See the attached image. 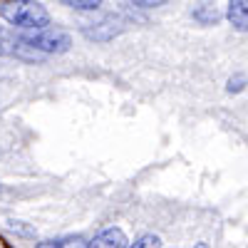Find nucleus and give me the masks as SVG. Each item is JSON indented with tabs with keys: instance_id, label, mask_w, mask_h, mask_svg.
Segmentation results:
<instances>
[{
	"instance_id": "nucleus-8",
	"label": "nucleus",
	"mask_w": 248,
	"mask_h": 248,
	"mask_svg": "<svg viewBox=\"0 0 248 248\" xmlns=\"http://www.w3.org/2000/svg\"><path fill=\"white\" fill-rule=\"evenodd\" d=\"M60 3L72 10H97L105 0H60Z\"/></svg>"
},
{
	"instance_id": "nucleus-1",
	"label": "nucleus",
	"mask_w": 248,
	"mask_h": 248,
	"mask_svg": "<svg viewBox=\"0 0 248 248\" xmlns=\"http://www.w3.org/2000/svg\"><path fill=\"white\" fill-rule=\"evenodd\" d=\"M0 15L5 23L23 30H40L50 25V13L40 0H5L0 5Z\"/></svg>"
},
{
	"instance_id": "nucleus-5",
	"label": "nucleus",
	"mask_w": 248,
	"mask_h": 248,
	"mask_svg": "<svg viewBox=\"0 0 248 248\" xmlns=\"http://www.w3.org/2000/svg\"><path fill=\"white\" fill-rule=\"evenodd\" d=\"M87 246H97V248H124V246H129V241H127V236H124L119 229H107V231H102V233H97Z\"/></svg>"
},
{
	"instance_id": "nucleus-12",
	"label": "nucleus",
	"mask_w": 248,
	"mask_h": 248,
	"mask_svg": "<svg viewBox=\"0 0 248 248\" xmlns=\"http://www.w3.org/2000/svg\"><path fill=\"white\" fill-rule=\"evenodd\" d=\"M129 246H134V248H149V246H161V238L159 236H141V238H137L134 243H129Z\"/></svg>"
},
{
	"instance_id": "nucleus-10",
	"label": "nucleus",
	"mask_w": 248,
	"mask_h": 248,
	"mask_svg": "<svg viewBox=\"0 0 248 248\" xmlns=\"http://www.w3.org/2000/svg\"><path fill=\"white\" fill-rule=\"evenodd\" d=\"M10 50H15V40H13V35L5 28H0V57L8 55Z\"/></svg>"
},
{
	"instance_id": "nucleus-7",
	"label": "nucleus",
	"mask_w": 248,
	"mask_h": 248,
	"mask_svg": "<svg viewBox=\"0 0 248 248\" xmlns=\"http://www.w3.org/2000/svg\"><path fill=\"white\" fill-rule=\"evenodd\" d=\"M194 17L201 25H216L221 20V13L216 8H201V10H194Z\"/></svg>"
},
{
	"instance_id": "nucleus-13",
	"label": "nucleus",
	"mask_w": 248,
	"mask_h": 248,
	"mask_svg": "<svg viewBox=\"0 0 248 248\" xmlns=\"http://www.w3.org/2000/svg\"><path fill=\"white\" fill-rule=\"evenodd\" d=\"M132 5L137 8H161V5H167L169 0H129Z\"/></svg>"
},
{
	"instance_id": "nucleus-4",
	"label": "nucleus",
	"mask_w": 248,
	"mask_h": 248,
	"mask_svg": "<svg viewBox=\"0 0 248 248\" xmlns=\"http://www.w3.org/2000/svg\"><path fill=\"white\" fill-rule=\"evenodd\" d=\"M226 17H229V23L236 30L248 32V0H231L229 10H226Z\"/></svg>"
},
{
	"instance_id": "nucleus-6",
	"label": "nucleus",
	"mask_w": 248,
	"mask_h": 248,
	"mask_svg": "<svg viewBox=\"0 0 248 248\" xmlns=\"http://www.w3.org/2000/svg\"><path fill=\"white\" fill-rule=\"evenodd\" d=\"M40 248H62V246H87L85 238L82 236H65V238H50V241H43V243H37Z\"/></svg>"
},
{
	"instance_id": "nucleus-3",
	"label": "nucleus",
	"mask_w": 248,
	"mask_h": 248,
	"mask_svg": "<svg viewBox=\"0 0 248 248\" xmlns=\"http://www.w3.org/2000/svg\"><path fill=\"white\" fill-rule=\"evenodd\" d=\"M124 28H127V23H124L119 15H107V17H102L99 23H90L82 32H85L87 40H94V43H107V40H114L117 35H122Z\"/></svg>"
},
{
	"instance_id": "nucleus-9",
	"label": "nucleus",
	"mask_w": 248,
	"mask_h": 248,
	"mask_svg": "<svg viewBox=\"0 0 248 248\" xmlns=\"http://www.w3.org/2000/svg\"><path fill=\"white\" fill-rule=\"evenodd\" d=\"M246 85H248L246 75H233V77L229 79V85H226V92H229V94H238V92L246 90Z\"/></svg>"
},
{
	"instance_id": "nucleus-2",
	"label": "nucleus",
	"mask_w": 248,
	"mask_h": 248,
	"mask_svg": "<svg viewBox=\"0 0 248 248\" xmlns=\"http://www.w3.org/2000/svg\"><path fill=\"white\" fill-rule=\"evenodd\" d=\"M20 45H25L40 55H62L67 52L70 45H72V37L65 32V30H50V28H40V30H32L30 35H23L17 37Z\"/></svg>"
},
{
	"instance_id": "nucleus-11",
	"label": "nucleus",
	"mask_w": 248,
	"mask_h": 248,
	"mask_svg": "<svg viewBox=\"0 0 248 248\" xmlns=\"http://www.w3.org/2000/svg\"><path fill=\"white\" fill-rule=\"evenodd\" d=\"M8 231H13L17 236H35V231L28 229V226H23V221H8Z\"/></svg>"
}]
</instances>
